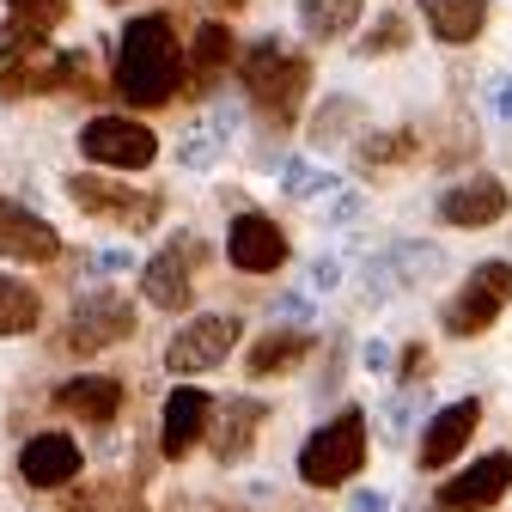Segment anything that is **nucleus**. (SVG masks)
<instances>
[{
  "instance_id": "obj_31",
  "label": "nucleus",
  "mask_w": 512,
  "mask_h": 512,
  "mask_svg": "<svg viewBox=\"0 0 512 512\" xmlns=\"http://www.w3.org/2000/svg\"><path fill=\"white\" fill-rule=\"evenodd\" d=\"M7 7L25 19V25H37V31H49L61 13H68V0H7Z\"/></svg>"
},
{
  "instance_id": "obj_25",
  "label": "nucleus",
  "mask_w": 512,
  "mask_h": 512,
  "mask_svg": "<svg viewBox=\"0 0 512 512\" xmlns=\"http://www.w3.org/2000/svg\"><path fill=\"white\" fill-rule=\"evenodd\" d=\"M336 189H342L336 171L311 165V159H287V165H281V196H287V202H330Z\"/></svg>"
},
{
  "instance_id": "obj_1",
  "label": "nucleus",
  "mask_w": 512,
  "mask_h": 512,
  "mask_svg": "<svg viewBox=\"0 0 512 512\" xmlns=\"http://www.w3.org/2000/svg\"><path fill=\"white\" fill-rule=\"evenodd\" d=\"M183 80V55H177V37L159 13H141L122 25V43H116V86L128 104H165Z\"/></svg>"
},
{
  "instance_id": "obj_36",
  "label": "nucleus",
  "mask_w": 512,
  "mask_h": 512,
  "mask_svg": "<svg viewBox=\"0 0 512 512\" xmlns=\"http://www.w3.org/2000/svg\"><path fill=\"white\" fill-rule=\"evenodd\" d=\"M360 366H366V372H391V366H397V360H391V342H378V336H372V342L360 348Z\"/></svg>"
},
{
  "instance_id": "obj_6",
  "label": "nucleus",
  "mask_w": 512,
  "mask_h": 512,
  "mask_svg": "<svg viewBox=\"0 0 512 512\" xmlns=\"http://www.w3.org/2000/svg\"><path fill=\"white\" fill-rule=\"evenodd\" d=\"M80 153L98 165V171H147L159 159V141L147 122H128V116H92L86 135H80Z\"/></svg>"
},
{
  "instance_id": "obj_37",
  "label": "nucleus",
  "mask_w": 512,
  "mask_h": 512,
  "mask_svg": "<svg viewBox=\"0 0 512 512\" xmlns=\"http://www.w3.org/2000/svg\"><path fill=\"white\" fill-rule=\"evenodd\" d=\"M336 281H342V263H336V256H317V263H311V287H317V293H330Z\"/></svg>"
},
{
  "instance_id": "obj_13",
  "label": "nucleus",
  "mask_w": 512,
  "mask_h": 512,
  "mask_svg": "<svg viewBox=\"0 0 512 512\" xmlns=\"http://www.w3.org/2000/svg\"><path fill=\"white\" fill-rule=\"evenodd\" d=\"M0 256H7V263H55V256H61V232L43 214H31L25 202L0 196Z\"/></svg>"
},
{
  "instance_id": "obj_39",
  "label": "nucleus",
  "mask_w": 512,
  "mask_h": 512,
  "mask_svg": "<svg viewBox=\"0 0 512 512\" xmlns=\"http://www.w3.org/2000/svg\"><path fill=\"white\" fill-rule=\"evenodd\" d=\"M116 7H122V0H116Z\"/></svg>"
},
{
  "instance_id": "obj_4",
  "label": "nucleus",
  "mask_w": 512,
  "mask_h": 512,
  "mask_svg": "<svg viewBox=\"0 0 512 512\" xmlns=\"http://www.w3.org/2000/svg\"><path fill=\"white\" fill-rule=\"evenodd\" d=\"M360 464H366V415L360 409H342L336 421H324L299 445V482H311V488H336V482L360 476Z\"/></svg>"
},
{
  "instance_id": "obj_12",
  "label": "nucleus",
  "mask_w": 512,
  "mask_h": 512,
  "mask_svg": "<svg viewBox=\"0 0 512 512\" xmlns=\"http://www.w3.org/2000/svg\"><path fill=\"white\" fill-rule=\"evenodd\" d=\"M506 208H512L506 183H500V177H488V171H476V177L452 183V189L439 196V220H445V226H464V232H482V226L506 220Z\"/></svg>"
},
{
  "instance_id": "obj_35",
  "label": "nucleus",
  "mask_w": 512,
  "mask_h": 512,
  "mask_svg": "<svg viewBox=\"0 0 512 512\" xmlns=\"http://www.w3.org/2000/svg\"><path fill=\"white\" fill-rule=\"evenodd\" d=\"M488 110H494V116L512 128V74H500V80L488 86Z\"/></svg>"
},
{
  "instance_id": "obj_38",
  "label": "nucleus",
  "mask_w": 512,
  "mask_h": 512,
  "mask_svg": "<svg viewBox=\"0 0 512 512\" xmlns=\"http://www.w3.org/2000/svg\"><path fill=\"white\" fill-rule=\"evenodd\" d=\"M348 512H391V494H384V488H360L348 500Z\"/></svg>"
},
{
  "instance_id": "obj_29",
  "label": "nucleus",
  "mask_w": 512,
  "mask_h": 512,
  "mask_svg": "<svg viewBox=\"0 0 512 512\" xmlns=\"http://www.w3.org/2000/svg\"><path fill=\"white\" fill-rule=\"evenodd\" d=\"M409 153H415V135H409V128H397V135H366V141H360V159H366V165H372V159H378V165H397V159H409Z\"/></svg>"
},
{
  "instance_id": "obj_28",
  "label": "nucleus",
  "mask_w": 512,
  "mask_h": 512,
  "mask_svg": "<svg viewBox=\"0 0 512 512\" xmlns=\"http://www.w3.org/2000/svg\"><path fill=\"white\" fill-rule=\"evenodd\" d=\"M226 55H232L226 25H202V31H196V43H189V61H196V74H202V80L226 68Z\"/></svg>"
},
{
  "instance_id": "obj_8",
  "label": "nucleus",
  "mask_w": 512,
  "mask_h": 512,
  "mask_svg": "<svg viewBox=\"0 0 512 512\" xmlns=\"http://www.w3.org/2000/svg\"><path fill=\"white\" fill-rule=\"evenodd\" d=\"M68 196H74L86 214H104V220H116V226H128V232H141V226L159 220V196H147V189H128V183H116V177H104V171H74V177H68Z\"/></svg>"
},
{
  "instance_id": "obj_7",
  "label": "nucleus",
  "mask_w": 512,
  "mask_h": 512,
  "mask_svg": "<svg viewBox=\"0 0 512 512\" xmlns=\"http://www.w3.org/2000/svg\"><path fill=\"white\" fill-rule=\"evenodd\" d=\"M232 348H238V317H232V311H208V317H189V324L165 342V366H171L177 378L214 372Z\"/></svg>"
},
{
  "instance_id": "obj_2",
  "label": "nucleus",
  "mask_w": 512,
  "mask_h": 512,
  "mask_svg": "<svg viewBox=\"0 0 512 512\" xmlns=\"http://www.w3.org/2000/svg\"><path fill=\"white\" fill-rule=\"evenodd\" d=\"M238 74H244V92L256 110H269L275 122H293L305 104V86H311V61L281 37H256L250 55L238 61Z\"/></svg>"
},
{
  "instance_id": "obj_15",
  "label": "nucleus",
  "mask_w": 512,
  "mask_h": 512,
  "mask_svg": "<svg viewBox=\"0 0 512 512\" xmlns=\"http://www.w3.org/2000/svg\"><path fill=\"white\" fill-rule=\"evenodd\" d=\"M476 421H482V403L476 397H464V403H445L427 427H421V470H445L452 458H464V445H470V433H476Z\"/></svg>"
},
{
  "instance_id": "obj_23",
  "label": "nucleus",
  "mask_w": 512,
  "mask_h": 512,
  "mask_svg": "<svg viewBox=\"0 0 512 512\" xmlns=\"http://www.w3.org/2000/svg\"><path fill=\"white\" fill-rule=\"evenodd\" d=\"M305 348H311V330H269L263 342H256L250 354H244V366H250V378H269V372H293L299 360H305Z\"/></svg>"
},
{
  "instance_id": "obj_21",
  "label": "nucleus",
  "mask_w": 512,
  "mask_h": 512,
  "mask_svg": "<svg viewBox=\"0 0 512 512\" xmlns=\"http://www.w3.org/2000/svg\"><path fill=\"white\" fill-rule=\"evenodd\" d=\"M141 293H147V305H165V311L189 305V256L177 244H165L153 263L141 269Z\"/></svg>"
},
{
  "instance_id": "obj_24",
  "label": "nucleus",
  "mask_w": 512,
  "mask_h": 512,
  "mask_svg": "<svg viewBox=\"0 0 512 512\" xmlns=\"http://www.w3.org/2000/svg\"><path fill=\"white\" fill-rule=\"evenodd\" d=\"M37 317H43V299H37L25 281L0 275V342H7V336H25V330H37Z\"/></svg>"
},
{
  "instance_id": "obj_20",
  "label": "nucleus",
  "mask_w": 512,
  "mask_h": 512,
  "mask_svg": "<svg viewBox=\"0 0 512 512\" xmlns=\"http://www.w3.org/2000/svg\"><path fill=\"white\" fill-rule=\"evenodd\" d=\"M421 19L439 43H470L488 25V0H421Z\"/></svg>"
},
{
  "instance_id": "obj_5",
  "label": "nucleus",
  "mask_w": 512,
  "mask_h": 512,
  "mask_svg": "<svg viewBox=\"0 0 512 512\" xmlns=\"http://www.w3.org/2000/svg\"><path fill=\"white\" fill-rule=\"evenodd\" d=\"M506 305H512V263H476L464 275V287L439 305V330L445 336H482Z\"/></svg>"
},
{
  "instance_id": "obj_26",
  "label": "nucleus",
  "mask_w": 512,
  "mask_h": 512,
  "mask_svg": "<svg viewBox=\"0 0 512 512\" xmlns=\"http://www.w3.org/2000/svg\"><path fill=\"white\" fill-rule=\"evenodd\" d=\"M226 159V141L214 135V128H183L177 135V165L183 171H214Z\"/></svg>"
},
{
  "instance_id": "obj_22",
  "label": "nucleus",
  "mask_w": 512,
  "mask_h": 512,
  "mask_svg": "<svg viewBox=\"0 0 512 512\" xmlns=\"http://www.w3.org/2000/svg\"><path fill=\"white\" fill-rule=\"evenodd\" d=\"M299 31L311 37V43H342L354 25H360V13H366V0H299Z\"/></svg>"
},
{
  "instance_id": "obj_11",
  "label": "nucleus",
  "mask_w": 512,
  "mask_h": 512,
  "mask_svg": "<svg viewBox=\"0 0 512 512\" xmlns=\"http://www.w3.org/2000/svg\"><path fill=\"white\" fill-rule=\"evenodd\" d=\"M506 488H512V452H488L452 482H439V512H488L506 500Z\"/></svg>"
},
{
  "instance_id": "obj_34",
  "label": "nucleus",
  "mask_w": 512,
  "mask_h": 512,
  "mask_svg": "<svg viewBox=\"0 0 512 512\" xmlns=\"http://www.w3.org/2000/svg\"><path fill=\"white\" fill-rule=\"evenodd\" d=\"M397 43H403V19H384V31H372V37H366V43H360V55H366V61H372V55H378V49H397Z\"/></svg>"
},
{
  "instance_id": "obj_19",
  "label": "nucleus",
  "mask_w": 512,
  "mask_h": 512,
  "mask_svg": "<svg viewBox=\"0 0 512 512\" xmlns=\"http://www.w3.org/2000/svg\"><path fill=\"white\" fill-rule=\"evenodd\" d=\"M55 409H68V415H80V421L110 427V421H116V409H122V384H116V378H104V372L68 378V384L55 391Z\"/></svg>"
},
{
  "instance_id": "obj_10",
  "label": "nucleus",
  "mask_w": 512,
  "mask_h": 512,
  "mask_svg": "<svg viewBox=\"0 0 512 512\" xmlns=\"http://www.w3.org/2000/svg\"><path fill=\"white\" fill-rule=\"evenodd\" d=\"M135 336V305L128 299H116V293H86L80 305H74V317H68V354H98V348H110V342H128Z\"/></svg>"
},
{
  "instance_id": "obj_3",
  "label": "nucleus",
  "mask_w": 512,
  "mask_h": 512,
  "mask_svg": "<svg viewBox=\"0 0 512 512\" xmlns=\"http://www.w3.org/2000/svg\"><path fill=\"white\" fill-rule=\"evenodd\" d=\"M80 74V55H61L43 43L37 25H13L0 37V98H25V92H49V86H68Z\"/></svg>"
},
{
  "instance_id": "obj_16",
  "label": "nucleus",
  "mask_w": 512,
  "mask_h": 512,
  "mask_svg": "<svg viewBox=\"0 0 512 512\" xmlns=\"http://www.w3.org/2000/svg\"><path fill=\"white\" fill-rule=\"evenodd\" d=\"M214 421V397H202L196 384H177V391L165 397V415H159V445H165V458H183V452H196L202 433Z\"/></svg>"
},
{
  "instance_id": "obj_32",
  "label": "nucleus",
  "mask_w": 512,
  "mask_h": 512,
  "mask_svg": "<svg viewBox=\"0 0 512 512\" xmlns=\"http://www.w3.org/2000/svg\"><path fill=\"white\" fill-rule=\"evenodd\" d=\"M275 317H281L287 330H305L311 317H317V305H311L305 293H281V299H275Z\"/></svg>"
},
{
  "instance_id": "obj_33",
  "label": "nucleus",
  "mask_w": 512,
  "mask_h": 512,
  "mask_svg": "<svg viewBox=\"0 0 512 512\" xmlns=\"http://www.w3.org/2000/svg\"><path fill=\"white\" fill-rule=\"evenodd\" d=\"M128 269H135V250H122V244H104L92 256V275H128Z\"/></svg>"
},
{
  "instance_id": "obj_27",
  "label": "nucleus",
  "mask_w": 512,
  "mask_h": 512,
  "mask_svg": "<svg viewBox=\"0 0 512 512\" xmlns=\"http://www.w3.org/2000/svg\"><path fill=\"white\" fill-rule=\"evenodd\" d=\"M354 122H360V104H354V98H330L324 116L311 122V141H317V147H342Z\"/></svg>"
},
{
  "instance_id": "obj_30",
  "label": "nucleus",
  "mask_w": 512,
  "mask_h": 512,
  "mask_svg": "<svg viewBox=\"0 0 512 512\" xmlns=\"http://www.w3.org/2000/svg\"><path fill=\"white\" fill-rule=\"evenodd\" d=\"M360 214H366L360 189H336V196L324 202V226H360Z\"/></svg>"
},
{
  "instance_id": "obj_17",
  "label": "nucleus",
  "mask_w": 512,
  "mask_h": 512,
  "mask_svg": "<svg viewBox=\"0 0 512 512\" xmlns=\"http://www.w3.org/2000/svg\"><path fill=\"white\" fill-rule=\"evenodd\" d=\"M19 476H25L31 488H61V482H74V476H80V439H68V433H37V439H25Z\"/></svg>"
},
{
  "instance_id": "obj_18",
  "label": "nucleus",
  "mask_w": 512,
  "mask_h": 512,
  "mask_svg": "<svg viewBox=\"0 0 512 512\" xmlns=\"http://www.w3.org/2000/svg\"><path fill=\"white\" fill-rule=\"evenodd\" d=\"M263 421H269V403H256V397H226V403L214 409V421H208L220 464H238L250 445H256V427H263Z\"/></svg>"
},
{
  "instance_id": "obj_14",
  "label": "nucleus",
  "mask_w": 512,
  "mask_h": 512,
  "mask_svg": "<svg viewBox=\"0 0 512 512\" xmlns=\"http://www.w3.org/2000/svg\"><path fill=\"white\" fill-rule=\"evenodd\" d=\"M226 256H232V269H244V275H269V269L287 263V232L269 214H238L232 238H226Z\"/></svg>"
},
{
  "instance_id": "obj_9",
  "label": "nucleus",
  "mask_w": 512,
  "mask_h": 512,
  "mask_svg": "<svg viewBox=\"0 0 512 512\" xmlns=\"http://www.w3.org/2000/svg\"><path fill=\"white\" fill-rule=\"evenodd\" d=\"M445 275V250L427 244V238H397L384 256L366 263V293L372 299H391L403 287H421V281H439Z\"/></svg>"
}]
</instances>
